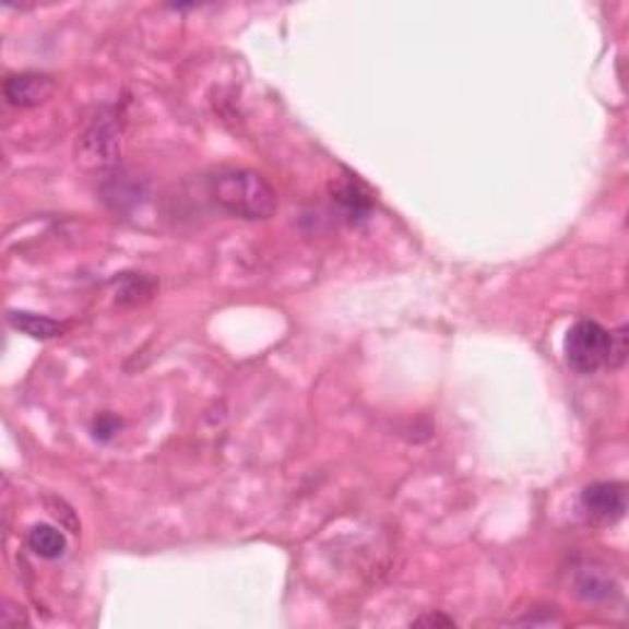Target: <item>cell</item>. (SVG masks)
<instances>
[{"label":"cell","instance_id":"52a82bcc","mask_svg":"<svg viewBox=\"0 0 629 629\" xmlns=\"http://www.w3.org/2000/svg\"><path fill=\"white\" fill-rule=\"evenodd\" d=\"M10 328L27 334L33 340H55L67 330L64 322L47 318V314H37L29 310H10L8 312Z\"/></svg>","mask_w":629,"mask_h":629},{"label":"cell","instance_id":"9c48e42d","mask_svg":"<svg viewBox=\"0 0 629 629\" xmlns=\"http://www.w3.org/2000/svg\"><path fill=\"white\" fill-rule=\"evenodd\" d=\"M27 546L37 558L57 560L67 554V536L52 524H37L27 531Z\"/></svg>","mask_w":629,"mask_h":629},{"label":"cell","instance_id":"7a4b0ae2","mask_svg":"<svg viewBox=\"0 0 629 629\" xmlns=\"http://www.w3.org/2000/svg\"><path fill=\"white\" fill-rule=\"evenodd\" d=\"M566 359L578 373L617 369L627 359V328L607 330L595 320H578L566 332Z\"/></svg>","mask_w":629,"mask_h":629},{"label":"cell","instance_id":"6da1fadb","mask_svg":"<svg viewBox=\"0 0 629 629\" xmlns=\"http://www.w3.org/2000/svg\"><path fill=\"white\" fill-rule=\"evenodd\" d=\"M210 194L222 212L246 222H265L278 212V194L263 175L222 167L210 177Z\"/></svg>","mask_w":629,"mask_h":629},{"label":"cell","instance_id":"30bf717a","mask_svg":"<svg viewBox=\"0 0 629 629\" xmlns=\"http://www.w3.org/2000/svg\"><path fill=\"white\" fill-rule=\"evenodd\" d=\"M118 430H121V420H118L114 413H102V416H96L92 423L94 438L102 440V442L114 440Z\"/></svg>","mask_w":629,"mask_h":629},{"label":"cell","instance_id":"8992f818","mask_svg":"<svg viewBox=\"0 0 629 629\" xmlns=\"http://www.w3.org/2000/svg\"><path fill=\"white\" fill-rule=\"evenodd\" d=\"M332 202L340 206L342 216L352 224L369 219V214L373 210V197L369 194L367 187H364L357 175H342L330 185Z\"/></svg>","mask_w":629,"mask_h":629},{"label":"cell","instance_id":"ba28073f","mask_svg":"<svg viewBox=\"0 0 629 629\" xmlns=\"http://www.w3.org/2000/svg\"><path fill=\"white\" fill-rule=\"evenodd\" d=\"M575 593L588 600V603H605V600L613 597L617 590L605 568L583 566L578 568L575 573Z\"/></svg>","mask_w":629,"mask_h":629},{"label":"cell","instance_id":"8fae6325","mask_svg":"<svg viewBox=\"0 0 629 629\" xmlns=\"http://www.w3.org/2000/svg\"><path fill=\"white\" fill-rule=\"evenodd\" d=\"M413 627H455V619L446 615H423L418 619H413Z\"/></svg>","mask_w":629,"mask_h":629},{"label":"cell","instance_id":"277c9868","mask_svg":"<svg viewBox=\"0 0 629 629\" xmlns=\"http://www.w3.org/2000/svg\"><path fill=\"white\" fill-rule=\"evenodd\" d=\"M118 143H121V128L116 123V116L102 114L96 116L92 128L84 133L82 141V163L104 167L116 163Z\"/></svg>","mask_w":629,"mask_h":629},{"label":"cell","instance_id":"3957f363","mask_svg":"<svg viewBox=\"0 0 629 629\" xmlns=\"http://www.w3.org/2000/svg\"><path fill=\"white\" fill-rule=\"evenodd\" d=\"M580 511L593 524H617L627 511V487L622 482H595L580 495Z\"/></svg>","mask_w":629,"mask_h":629},{"label":"cell","instance_id":"5b68a950","mask_svg":"<svg viewBox=\"0 0 629 629\" xmlns=\"http://www.w3.org/2000/svg\"><path fill=\"white\" fill-rule=\"evenodd\" d=\"M57 82L55 76L45 72H23V74H10L3 84V94L10 106L17 108H33L45 104L49 96L55 94Z\"/></svg>","mask_w":629,"mask_h":629}]
</instances>
